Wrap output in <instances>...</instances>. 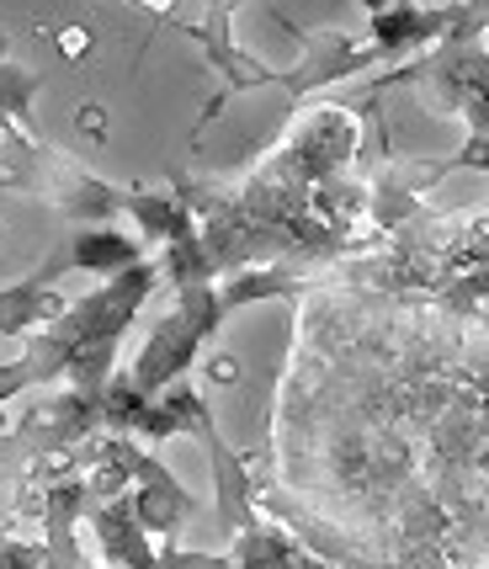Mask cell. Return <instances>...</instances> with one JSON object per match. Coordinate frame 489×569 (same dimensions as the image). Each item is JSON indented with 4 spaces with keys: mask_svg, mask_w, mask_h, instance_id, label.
<instances>
[{
    "mask_svg": "<svg viewBox=\"0 0 489 569\" xmlns=\"http://www.w3.org/2000/svg\"><path fill=\"white\" fill-rule=\"evenodd\" d=\"M282 27L298 38V64L293 70H277V86L293 101H303L309 91H330V86H341L351 74H367L372 64H383V49L372 38L357 43L346 32H303L293 22H282Z\"/></svg>",
    "mask_w": 489,
    "mask_h": 569,
    "instance_id": "277c9868",
    "label": "cell"
},
{
    "mask_svg": "<svg viewBox=\"0 0 489 569\" xmlns=\"http://www.w3.org/2000/svg\"><path fill=\"white\" fill-rule=\"evenodd\" d=\"M234 6H240V0H213L202 22H176V17H166L176 32H187L192 43H202V59H208V64L219 70V80H223V91L208 101L202 123H213V118H219V107L229 97L256 91V86H277V70H271V64H261L256 53H244L240 43H234V32H229V22H234Z\"/></svg>",
    "mask_w": 489,
    "mask_h": 569,
    "instance_id": "5b68a950",
    "label": "cell"
},
{
    "mask_svg": "<svg viewBox=\"0 0 489 569\" xmlns=\"http://www.w3.org/2000/svg\"><path fill=\"white\" fill-rule=\"evenodd\" d=\"M0 192H17V181H11L6 171H0Z\"/></svg>",
    "mask_w": 489,
    "mask_h": 569,
    "instance_id": "e0dca14e",
    "label": "cell"
},
{
    "mask_svg": "<svg viewBox=\"0 0 489 569\" xmlns=\"http://www.w3.org/2000/svg\"><path fill=\"white\" fill-rule=\"evenodd\" d=\"M452 171H489V133H468L463 149H452Z\"/></svg>",
    "mask_w": 489,
    "mask_h": 569,
    "instance_id": "9a60e30c",
    "label": "cell"
},
{
    "mask_svg": "<svg viewBox=\"0 0 489 569\" xmlns=\"http://www.w3.org/2000/svg\"><path fill=\"white\" fill-rule=\"evenodd\" d=\"M43 91V74L22 70V64H6L0 59V128H32V101Z\"/></svg>",
    "mask_w": 489,
    "mask_h": 569,
    "instance_id": "7c38bea8",
    "label": "cell"
},
{
    "mask_svg": "<svg viewBox=\"0 0 489 569\" xmlns=\"http://www.w3.org/2000/svg\"><path fill=\"white\" fill-rule=\"evenodd\" d=\"M74 272L70 246H53L49 261L38 272H27L22 282L0 288V336H22V330H38L64 315V298H59V282Z\"/></svg>",
    "mask_w": 489,
    "mask_h": 569,
    "instance_id": "8992f818",
    "label": "cell"
},
{
    "mask_svg": "<svg viewBox=\"0 0 489 569\" xmlns=\"http://www.w3.org/2000/svg\"><path fill=\"white\" fill-rule=\"evenodd\" d=\"M389 86H416L420 97L431 101V112L463 118L468 133H489V53L479 43H437V49H426L420 59L399 64L378 86H367L362 118L378 112V97Z\"/></svg>",
    "mask_w": 489,
    "mask_h": 569,
    "instance_id": "7a4b0ae2",
    "label": "cell"
},
{
    "mask_svg": "<svg viewBox=\"0 0 489 569\" xmlns=\"http://www.w3.org/2000/svg\"><path fill=\"white\" fill-rule=\"evenodd\" d=\"M452 32V0H399L389 11L367 17V38L383 49V59H405V53H426L447 43Z\"/></svg>",
    "mask_w": 489,
    "mask_h": 569,
    "instance_id": "52a82bcc",
    "label": "cell"
},
{
    "mask_svg": "<svg viewBox=\"0 0 489 569\" xmlns=\"http://www.w3.org/2000/svg\"><path fill=\"white\" fill-rule=\"evenodd\" d=\"M234 309H229V298H223V282H202V288H187V293H176V309L166 320L149 330L144 351L133 357V383L144 389V395H166L176 378H187L192 362L202 357V347L213 341L223 330Z\"/></svg>",
    "mask_w": 489,
    "mask_h": 569,
    "instance_id": "3957f363",
    "label": "cell"
},
{
    "mask_svg": "<svg viewBox=\"0 0 489 569\" xmlns=\"http://www.w3.org/2000/svg\"><path fill=\"white\" fill-rule=\"evenodd\" d=\"M0 569H49V548L22 543V538H0Z\"/></svg>",
    "mask_w": 489,
    "mask_h": 569,
    "instance_id": "5bb4252c",
    "label": "cell"
},
{
    "mask_svg": "<svg viewBox=\"0 0 489 569\" xmlns=\"http://www.w3.org/2000/svg\"><path fill=\"white\" fill-rule=\"evenodd\" d=\"M64 246H70L74 272L101 277V282L144 261V240H133V234H122V229H107V223H86V229H74Z\"/></svg>",
    "mask_w": 489,
    "mask_h": 569,
    "instance_id": "30bf717a",
    "label": "cell"
},
{
    "mask_svg": "<svg viewBox=\"0 0 489 569\" xmlns=\"http://www.w3.org/2000/svg\"><path fill=\"white\" fill-rule=\"evenodd\" d=\"M160 277H166L160 261H139L128 272L107 277L86 298H74L59 320H49L27 341L17 362H0V410L17 395H27L32 383H53V378H70L74 389L101 395L107 378L118 372V351L139 320V309L154 298Z\"/></svg>",
    "mask_w": 489,
    "mask_h": 569,
    "instance_id": "6da1fadb",
    "label": "cell"
},
{
    "mask_svg": "<svg viewBox=\"0 0 489 569\" xmlns=\"http://www.w3.org/2000/svg\"><path fill=\"white\" fill-rule=\"evenodd\" d=\"M128 219L139 223V234H144L149 246H171V240H181V234L197 229V213L176 198V192H139V187H133Z\"/></svg>",
    "mask_w": 489,
    "mask_h": 569,
    "instance_id": "8fae6325",
    "label": "cell"
},
{
    "mask_svg": "<svg viewBox=\"0 0 489 569\" xmlns=\"http://www.w3.org/2000/svg\"><path fill=\"white\" fill-rule=\"evenodd\" d=\"M160 569H234V553H187L176 543H160Z\"/></svg>",
    "mask_w": 489,
    "mask_h": 569,
    "instance_id": "4fadbf2b",
    "label": "cell"
},
{
    "mask_svg": "<svg viewBox=\"0 0 489 569\" xmlns=\"http://www.w3.org/2000/svg\"><path fill=\"white\" fill-rule=\"evenodd\" d=\"M91 527H97V543H101V553H107V565H118V569H160L154 532L139 521L128 490L112 496V500H97V506H91Z\"/></svg>",
    "mask_w": 489,
    "mask_h": 569,
    "instance_id": "9c48e42d",
    "label": "cell"
},
{
    "mask_svg": "<svg viewBox=\"0 0 489 569\" xmlns=\"http://www.w3.org/2000/svg\"><path fill=\"white\" fill-rule=\"evenodd\" d=\"M86 506H97V496H91V479L86 473H59L49 485V496H43V548H49V569H97L86 553H80V538H74V521L91 517ZM118 569V565H107Z\"/></svg>",
    "mask_w": 489,
    "mask_h": 569,
    "instance_id": "ba28073f",
    "label": "cell"
},
{
    "mask_svg": "<svg viewBox=\"0 0 489 569\" xmlns=\"http://www.w3.org/2000/svg\"><path fill=\"white\" fill-rule=\"evenodd\" d=\"M357 6H362L367 17H372V11H389V6H399V0H357Z\"/></svg>",
    "mask_w": 489,
    "mask_h": 569,
    "instance_id": "2e32d148",
    "label": "cell"
}]
</instances>
